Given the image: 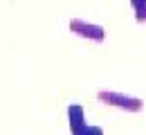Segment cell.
<instances>
[{"mask_svg": "<svg viewBox=\"0 0 146 135\" xmlns=\"http://www.w3.org/2000/svg\"><path fill=\"white\" fill-rule=\"evenodd\" d=\"M97 99L106 106H115V108H121V110H128V113H137L142 110L144 101L139 97H130V95H124V92H112V90H101Z\"/></svg>", "mask_w": 146, "mask_h": 135, "instance_id": "obj_1", "label": "cell"}, {"mask_svg": "<svg viewBox=\"0 0 146 135\" xmlns=\"http://www.w3.org/2000/svg\"><path fill=\"white\" fill-rule=\"evenodd\" d=\"M70 32L81 36V39H88L94 41V43H101L106 39V29L97 23H88V20H81V18H72L70 20Z\"/></svg>", "mask_w": 146, "mask_h": 135, "instance_id": "obj_2", "label": "cell"}, {"mask_svg": "<svg viewBox=\"0 0 146 135\" xmlns=\"http://www.w3.org/2000/svg\"><path fill=\"white\" fill-rule=\"evenodd\" d=\"M68 117H70V131L72 135H88L90 126L86 124V115H83V106L72 104L68 108Z\"/></svg>", "mask_w": 146, "mask_h": 135, "instance_id": "obj_3", "label": "cell"}, {"mask_svg": "<svg viewBox=\"0 0 146 135\" xmlns=\"http://www.w3.org/2000/svg\"><path fill=\"white\" fill-rule=\"evenodd\" d=\"M133 9H135V20L146 23V0H130Z\"/></svg>", "mask_w": 146, "mask_h": 135, "instance_id": "obj_4", "label": "cell"}, {"mask_svg": "<svg viewBox=\"0 0 146 135\" xmlns=\"http://www.w3.org/2000/svg\"><path fill=\"white\" fill-rule=\"evenodd\" d=\"M88 135H104V128H101V126H90Z\"/></svg>", "mask_w": 146, "mask_h": 135, "instance_id": "obj_5", "label": "cell"}]
</instances>
